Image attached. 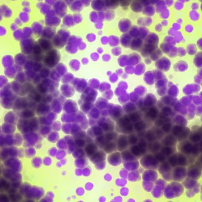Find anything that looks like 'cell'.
<instances>
[{"label": "cell", "mask_w": 202, "mask_h": 202, "mask_svg": "<svg viewBox=\"0 0 202 202\" xmlns=\"http://www.w3.org/2000/svg\"><path fill=\"white\" fill-rule=\"evenodd\" d=\"M155 66L156 69L163 72H166L171 68V61L167 56H162L161 58L155 61Z\"/></svg>", "instance_id": "1"}, {"label": "cell", "mask_w": 202, "mask_h": 202, "mask_svg": "<svg viewBox=\"0 0 202 202\" xmlns=\"http://www.w3.org/2000/svg\"><path fill=\"white\" fill-rule=\"evenodd\" d=\"M186 16L187 21L195 25H199L202 20V13L199 11L187 10Z\"/></svg>", "instance_id": "2"}, {"label": "cell", "mask_w": 202, "mask_h": 202, "mask_svg": "<svg viewBox=\"0 0 202 202\" xmlns=\"http://www.w3.org/2000/svg\"><path fill=\"white\" fill-rule=\"evenodd\" d=\"M158 47L159 45H154L144 43L143 47L140 51V55L142 57L144 58H149L153 52Z\"/></svg>", "instance_id": "3"}, {"label": "cell", "mask_w": 202, "mask_h": 202, "mask_svg": "<svg viewBox=\"0 0 202 202\" xmlns=\"http://www.w3.org/2000/svg\"><path fill=\"white\" fill-rule=\"evenodd\" d=\"M133 26V23L131 20L128 18L121 19L119 22V28L122 33H127Z\"/></svg>", "instance_id": "4"}, {"label": "cell", "mask_w": 202, "mask_h": 202, "mask_svg": "<svg viewBox=\"0 0 202 202\" xmlns=\"http://www.w3.org/2000/svg\"><path fill=\"white\" fill-rule=\"evenodd\" d=\"M196 29V25L186 20V22L183 26L182 31L185 36H190L195 34Z\"/></svg>", "instance_id": "5"}, {"label": "cell", "mask_w": 202, "mask_h": 202, "mask_svg": "<svg viewBox=\"0 0 202 202\" xmlns=\"http://www.w3.org/2000/svg\"><path fill=\"white\" fill-rule=\"evenodd\" d=\"M189 68V64L184 60H180L176 62L173 66V69L177 72H183L186 71Z\"/></svg>", "instance_id": "6"}, {"label": "cell", "mask_w": 202, "mask_h": 202, "mask_svg": "<svg viewBox=\"0 0 202 202\" xmlns=\"http://www.w3.org/2000/svg\"><path fill=\"white\" fill-rule=\"evenodd\" d=\"M142 61V56L140 53L133 52L128 56L127 65L135 66Z\"/></svg>", "instance_id": "7"}, {"label": "cell", "mask_w": 202, "mask_h": 202, "mask_svg": "<svg viewBox=\"0 0 202 202\" xmlns=\"http://www.w3.org/2000/svg\"><path fill=\"white\" fill-rule=\"evenodd\" d=\"M144 43L154 45H159L160 43V38L158 34L155 32H150L149 34L144 40Z\"/></svg>", "instance_id": "8"}, {"label": "cell", "mask_w": 202, "mask_h": 202, "mask_svg": "<svg viewBox=\"0 0 202 202\" xmlns=\"http://www.w3.org/2000/svg\"><path fill=\"white\" fill-rule=\"evenodd\" d=\"M144 44V40L140 37L133 38L129 48L135 51L140 52Z\"/></svg>", "instance_id": "9"}, {"label": "cell", "mask_w": 202, "mask_h": 202, "mask_svg": "<svg viewBox=\"0 0 202 202\" xmlns=\"http://www.w3.org/2000/svg\"><path fill=\"white\" fill-rule=\"evenodd\" d=\"M131 9L135 13H140L142 12L144 6L140 1H132L130 5Z\"/></svg>", "instance_id": "10"}, {"label": "cell", "mask_w": 202, "mask_h": 202, "mask_svg": "<svg viewBox=\"0 0 202 202\" xmlns=\"http://www.w3.org/2000/svg\"><path fill=\"white\" fill-rule=\"evenodd\" d=\"M159 113V109L157 107L151 108L146 112V118L149 119L151 121L155 120L157 119Z\"/></svg>", "instance_id": "11"}, {"label": "cell", "mask_w": 202, "mask_h": 202, "mask_svg": "<svg viewBox=\"0 0 202 202\" xmlns=\"http://www.w3.org/2000/svg\"><path fill=\"white\" fill-rule=\"evenodd\" d=\"M200 90L199 85L196 84H188L183 88V92L186 94H190L198 92Z\"/></svg>", "instance_id": "12"}, {"label": "cell", "mask_w": 202, "mask_h": 202, "mask_svg": "<svg viewBox=\"0 0 202 202\" xmlns=\"http://www.w3.org/2000/svg\"><path fill=\"white\" fill-rule=\"evenodd\" d=\"M172 9L175 12H183L185 11V10H186L187 5L181 2L179 0L174 1Z\"/></svg>", "instance_id": "13"}, {"label": "cell", "mask_w": 202, "mask_h": 202, "mask_svg": "<svg viewBox=\"0 0 202 202\" xmlns=\"http://www.w3.org/2000/svg\"><path fill=\"white\" fill-rule=\"evenodd\" d=\"M187 54L189 56H194L198 52V49L196 46V44L194 43H188L185 47Z\"/></svg>", "instance_id": "14"}, {"label": "cell", "mask_w": 202, "mask_h": 202, "mask_svg": "<svg viewBox=\"0 0 202 202\" xmlns=\"http://www.w3.org/2000/svg\"><path fill=\"white\" fill-rule=\"evenodd\" d=\"M143 102L144 106L147 108L148 106L149 107L154 106L156 103V100L154 95L151 94H149L146 95L144 100H143Z\"/></svg>", "instance_id": "15"}, {"label": "cell", "mask_w": 202, "mask_h": 202, "mask_svg": "<svg viewBox=\"0 0 202 202\" xmlns=\"http://www.w3.org/2000/svg\"><path fill=\"white\" fill-rule=\"evenodd\" d=\"M142 13L145 17H154L156 14L154 6L151 5L149 6L144 7Z\"/></svg>", "instance_id": "16"}, {"label": "cell", "mask_w": 202, "mask_h": 202, "mask_svg": "<svg viewBox=\"0 0 202 202\" xmlns=\"http://www.w3.org/2000/svg\"><path fill=\"white\" fill-rule=\"evenodd\" d=\"M143 79L146 84L147 85H153L154 83V81H155L154 75L153 74L152 71H151V70H149L144 74Z\"/></svg>", "instance_id": "17"}, {"label": "cell", "mask_w": 202, "mask_h": 202, "mask_svg": "<svg viewBox=\"0 0 202 202\" xmlns=\"http://www.w3.org/2000/svg\"><path fill=\"white\" fill-rule=\"evenodd\" d=\"M132 39L133 38L128 33H124L122 35L121 38L122 45L126 48L129 47Z\"/></svg>", "instance_id": "18"}, {"label": "cell", "mask_w": 202, "mask_h": 202, "mask_svg": "<svg viewBox=\"0 0 202 202\" xmlns=\"http://www.w3.org/2000/svg\"><path fill=\"white\" fill-rule=\"evenodd\" d=\"M174 38L176 43V44L180 45L181 44H185L186 43V36L183 34L182 31H178Z\"/></svg>", "instance_id": "19"}, {"label": "cell", "mask_w": 202, "mask_h": 202, "mask_svg": "<svg viewBox=\"0 0 202 202\" xmlns=\"http://www.w3.org/2000/svg\"><path fill=\"white\" fill-rule=\"evenodd\" d=\"M145 71H146V65L144 62H140L135 67L134 74L137 76L143 75Z\"/></svg>", "instance_id": "20"}, {"label": "cell", "mask_w": 202, "mask_h": 202, "mask_svg": "<svg viewBox=\"0 0 202 202\" xmlns=\"http://www.w3.org/2000/svg\"><path fill=\"white\" fill-rule=\"evenodd\" d=\"M193 63L197 68H202V51H198L194 56Z\"/></svg>", "instance_id": "21"}, {"label": "cell", "mask_w": 202, "mask_h": 202, "mask_svg": "<svg viewBox=\"0 0 202 202\" xmlns=\"http://www.w3.org/2000/svg\"><path fill=\"white\" fill-rule=\"evenodd\" d=\"M155 12L158 14H160L165 10L168 9L165 4V1H157L155 4L154 5Z\"/></svg>", "instance_id": "22"}, {"label": "cell", "mask_w": 202, "mask_h": 202, "mask_svg": "<svg viewBox=\"0 0 202 202\" xmlns=\"http://www.w3.org/2000/svg\"><path fill=\"white\" fill-rule=\"evenodd\" d=\"M174 46L172 45L171 44L165 43L164 42H162L160 44L159 46V49L161 50L163 54H168V53L170 51L171 49Z\"/></svg>", "instance_id": "23"}, {"label": "cell", "mask_w": 202, "mask_h": 202, "mask_svg": "<svg viewBox=\"0 0 202 202\" xmlns=\"http://www.w3.org/2000/svg\"><path fill=\"white\" fill-rule=\"evenodd\" d=\"M128 34L132 38L140 37V29L139 26L137 25H133L128 31Z\"/></svg>", "instance_id": "24"}, {"label": "cell", "mask_w": 202, "mask_h": 202, "mask_svg": "<svg viewBox=\"0 0 202 202\" xmlns=\"http://www.w3.org/2000/svg\"><path fill=\"white\" fill-rule=\"evenodd\" d=\"M162 56H163V53L161 50L159 49V47H158L153 52L152 54L150 56L149 58L152 60V61L155 62L160 58H161Z\"/></svg>", "instance_id": "25"}, {"label": "cell", "mask_w": 202, "mask_h": 202, "mask_svg": "<svg viewBox=\"0 0 202 202\" xmlns=\"http://www.w3.org/2000/svg\"><path fill=\"white\" fill-rule=\"evenodd\" d=\"M172 12L171 10L168 8L159 14V19L161 20H165V19L169 20V19H170L172 15Z\"/></svg>", "instance_id": "26"}, {"label": "cell", "mask_w": 202, "mask_h": 202, "mask_svg": "<svg viewBox=\"0 0 202 202\" xmlns=\"http://www.w3.org/2000/svg\"><path fill=\"white\" fill-rule=\"evenodd\" d=\"M174 148V147H163L160 149V151L165 157H170V156L174 153V152H176L173 151Z\"/></svg>", "instance_id": "27"}, {"label": "cell", "mask_w": 202, "mask_h": 202, "mask_svg": "<svg viewBox=\"0 0 202 202\" xmlns=\"http://www.w3.org/2000/svg\"><path fill=\"white\" fill-rule=\"evenodd\" d=\"M200 4L199 1H191L190 3L187 4V7L188 8V9L191 10H195L199 11Z\"/></svg>", "instance_id": "28"}, {"label": "cell", "mask_w": 202, "mask_h": 202, "mask_svg": "<svg viewBox=\"0 0 202 202\" xmlns=\"http://www.w3.org/2000/svg\"><path fill=\"white\" fill-rule=\"evenodd\" d=\"M168 94L171 96L176 97L179 94V90L176 85L172 84L170 85V87L169 88Z\"/></svg>", "instance_id": "29"}, {"label": "cell", "mask_w": 202, "mask_h": 202, "mask_svg": "<svg viewBox=\"0 0 202 202\" xmlns=\"http://www.w3.org/2000/svg\"><path fill=\"white\" fill-rule=\"evenodd\" d=\"M140 29V37L144 40L150 33L149 28L146 27H139Z\"/></svg>", "instance_id": "30"}, {"label": "cell", "mask_w": 202, "mask_h": 202, "mask_svg": "<svg viewBox=\"0 0 202 202\" xmlns=\"http://www.w3.org/2000/svg\"><path fill=\"white\" fill-rule=\"evenodd\" d=\"M152 72L155 81H159L162 79L165 78V75L164 74V72H163L160 70L155 69L153 70Z\"/></svg>", "instance_id": "31"}, {"label": "cell", "mask_w": 202, "mask_h": 202, "mask_svg": "<svg viewBox=\"0 0 202 202\" xmlns=\"http://www.w3.org/2000/svg\"><path fill=\"white\" fill-rule=\"evenodd\" d=\"M153 28L154 32H155L156 34H161L163 31H164V28L162 27L160 22H155L154 24L153 25Z\"/></svg>", "instance_id": "32"}, {"label": "cell", "mask_w": 202, "mask_h": 202, "mask_svg": "<svg viewBox=\"0 0 202 202\" xmlns=\"http://www.w3.org/2000/svg\"><path fill=\"white\" fill-rule=\"evenodd\" d=\"M174 98L172 97V96H163L161 99V100L163 101L162 102L164 103L165 104H166L167 105H170V106H174L176 104V102H174Z\"/></svg>", "instance_id": "33"}, {"label": "cell", "mask_w": 202, "mask_h": 202, "mask_svg": "<svg viewBox=\"0 0 202 202\" xmlns=\"http://www.w3.org/2000/svg\"><path fill=\"white\" fill-rule=\"evenodd\" d=\"M154 20L152 17H145L144 18V27L149 28L153 25Z\"/></svg>", "instance_id": "34"}, {"label": "cell", "mask_w": 202, "mask_h": 202, "mask_svg": "<svg viewBox=\"0 0 202 202\" xmlns=\"http://www.w3.org/2000/svg\"><path fill=\"white\" fill-rule=\"evenodd\" d=\"M178 56L180 58H183L187 56L186 51L185 47L183 45H180L177 47Z\"/></svg>", "instance_id": "35"}, {"label": "cell", "mask_w": 202, "mask_h": 202, "mask_svg": "<svg viewBox=\"0 0 202 202\" xmlns=\"http://www.w3.org/2000/svg\"><path fill=\"white\" fill-rule=\"evenodd\" d=\"M161 112L165 117H168L169 115H172V113L173 112V110H172V109H171V107H170L169 106H163V108L162 109Z\"/></svg>", "instance_id": "36"}, {"label": "cell", "mask_w": 202, "mask_h": 202, "mask_svg": "<svg viewBox=\"0 0 202 202\" xmlns=\"http://www.w3.org/2000/svg\"><path fill=\"white\" fill-rule=\"evenodd\" d=\"M162 42H164L165 43L171 44L173 46H176V45H177L174 37H172V36H169V35H165V37H163Z\"/></svg>", "instance_id": "37"}, {"label": "cell", "mask_w": 202, "mask_h": 202, "mask_svg": "<svg viewBox=\"0 0 202 202\" xmlns=\"http://www.w3.org/2000/svg\"><path fill=\"white\" fill-rule=\"evenodd\" d=\"M167 82H168V81L166 78L159 80V81H157V82L156 83V87L157 88L160 89V88L166 87Z\"/></svg>", "instance_id": "38"}, {"label": "cell", "mask_w": 202, "mask_h": 202, "mask_svg": "<svg viewBox=\"0 0 202 202\" xmlns=\"http://www.w3.org/2000/svg\"><path fill=\"white\" fill-rule=\"evenodd\" d=\"M167 56L169 58H177L178 56L177 47L174 46V47H173L171 49L170 51L168 53Z\"/></svg>", "instance_id": "39"}, {"label": "cell", "mask_w": 202, "mask_h": 202, "mask_svg": "<svg viewBox=\"0 0 202 202\" xmlns=\"http://www.w3.org/2000/svg\"><path fill=\"white\" fill-rule=\"evenodd\" d=\"M141 113L140 112H134L133 113H131V117L130 119L132 121H137L140 120L141 119Z\"/></svg>", "instance_id": "40"}, {"label": "cell", "mask_w": 202, "mask_h": 202, "mask_svg": "<svg viewBox=\"0 0 202 202\" xmlns=\"http://www.w3.org/2000/svg\"><path fill=\"white\" fill-rule=\"evenodd\" d=\"M170 27H171V28H173L174 30L177 31H181L182 28H183V26L179 25V24H178L174 21L171 22V23H170Z\"/></svg>", "instance_id": "41"}, {"label": "cell", "mask_w": 202, "mask_h": 202, "mask_svg": "<svg viewBox=\"0 0 202 202\" xmlns=\"http://www.w3.org/2000/svg\"><path fill=\"white\" fill-rule=\"evenodd\" d=\"M135 91H136V93L140 95V96H143L146 92L145 87H144L143 86H140L136 87Z\"/></svg>", "instance_id": "42"}, {"label": "cell", "mask_w": 202, "mask_h": 202, "mask_svg": "<svg viewBox=\"0 0 202 202\" xmlns=\"http://www.w3.org/2000/svg\"><path fill=\"white\" fill-rule=\"evenodd\" d=\"M193 99L192 96H184L183 99H181V102L183 103L184 106H188L191 103V100Z\"/></svg>", "instance_id": "43"}, {"label": "cell", "mask_w": 202, "mask_h": 202, "mask_svg": "<svg viewBox=\"0 0 202 202\" xmlns=\"http://www.w3.org/2000/svg\"><path fill=\"white\" fill-rule=\"evenodd\" d=\"M128 56L123 55L119 58V65L121 67H124L127 65V63Z\"/></svg>", "instance_id": "44"}, {"label": "cell", "mask_w": 202, "mask_h": 202, "mask_svg": "<svg viewBox=\"0 0 202 202\" xmlns=\"http://www.w3.org/2000/svg\"><path fill=\"white\" fill-rule=\"evenodd\" d=\"M124 70L128 74L132 75V74H134L135 67L132 65H126L125 67V69H124Z\"/></svg>", "instance_id": "45"}, {"label": "cell", "mask_w": 202, "mask_h": 202, "mask_svg": "<svg viewBox=\"0 0 202 202\" xmlns=\"http://www.w3.org/2000/svg\"><path fill=\"white\" fill-rule=\"evenodd\" d=\"M160 22L161 24L162 27H163L164 29H165V28L167 29L170 26V22L169 21V20H166V19L161 20V21Z\"/></svg>", "instance_id": "46"}, {"label": "cell", "mask_w": 202, "mask_h": 202, "mask_svg": "<svg viewBox=\"0 0 202 202\" xmlns=\"http://www.w3.org/2000/svg\"><path fill=\"white\" fill-rule=\"evenodd\" d=\"M177 31H176L172 28H171V27H169V28L167 29V35L170 36L172 37H174L175 35L176 34Z\"/></svg>", "instance_id": "47"}, {"label": "cell", "mask_w": 202, "mask_h": 202, "mask_svg": "<svg viewBox=\"0 0 202 202\" xmlns=\"http://www.w3.org/2000/svg\"><path fill=\"white\" fill-rule=\"evenodd\" d=\"M174 21L176 22L178 24H179V25L183 26L185 22H186V19H184L183 17L181 16H178L176 19H174Z\"/></svg>", "instance_id": "48"}, {"label": "cell", "mask_w": 202, "mask_h": 202, "mask_svg": "<svg viewBox=\"0 0 202 202\" xmlns=\"http://www.w3.org/2000/svg\"><path fill=\"white\" fill-rule=\"evenodd\" d=\"M144 16H140L136 19V25L139 27H144Z\"/></svg>", "instance_id": "49"}, {"label": "cell", "mask_w": 202, "mask_h": 202, "mask_svg": "<svg viewBox=\"0 0 202 202\" xmlns=\"http://www.w3.org/2000/svg\"><path fill=\"white\" fill-rule=\"evenodd\" d=\"M132 1H119L120 5L123 8H128L131 5Z\"/></svg>", "instance_id": "50"}, {"label": "cell", "mask_w": 202, "mask_h": 202, "mask_svg": "<svg viewBox=\"0 0 202 202\" xmlns=\"http://www.w3.org/2000/svg\"><path fill=\"white\" fill-rule=\"evenodd\" d=\"M196 45L197 47V49H199L200 51H202V38L201 36L198 38L197 40L196 41Z\"/></svg>", "instance_id": "51"}, {"label": "cell", "mask_w": 202, "mask_h": 202, "mask_svg": "<svg viewBox=\"0 0 202 202\" xmlns=\"http://www.w3.org/2000/svg\"><path fill=\"white\" fill-rule=\"evenodd\" d=\"M174 1H172V0H168V1H165V4L166 5L167 7L168 8V9H171V8H172V6L174 5Z\"/></svg>", "instance_id": "52"}, {"label": "cell", "mask_w": 202, "mask_h": 202, "mask_svg": "<svg viewBox=\"0 0 202 202\" xmlns=\"http://www.w3.org/2000/svg\"><path fill=\"white\" fill-rule=\"evenodd\" d=\"M194 81L196 82V83L199 84V85H201L202 83V76L199 75V74H196L194 76Z\"/></svg>", "instance_id": "53"}, {"label": "cell", "mask_w": 202, "mask_h": 202, "mask_svg": "<svg viewBox=\"0 0 202 202\" xmlns=\"http://www.w3.org/2000/svg\"><path fill=\"white\" fill-rule=\"evenodd\" d=\"M165 123V122L163 120L161 119H158L155 122V124L156 127H160L162 125H163Z\"/></svg>", "instance_id": "54"}, {"label": "cell", "mask_w": 202, "mask_h": 202, "mask_svg": "<svg viewBox=\"0 0 202 202\" xmlns=\"http://www.w3.org/2000/svg\"><path fill=\"white\" fill-rule=\"evenodd\" d=\"M131 102H137V100H138V95L135 92H132V93L131 94Z\"/></svg>", "instance_id": "55"}, {"label": "cell", "mask_w": 202, "mask_h": 202, "mask_svg": "<svg viewBox=\"0 0 202 202\" xmlns=\"http://www.w3.org/2000/svg\"><path fill=\"white\" fill-rule=\"evenodd\" d=\"M193 102L194 103L196 104V105H199L200 103H201V97L199 96H197V95H195L193 97Z\"/></svg>", "instance_id": "56"}, {"label": "cell", "mask_w": 202, "mask_h": 202, "mask_svg": "<svg viewBox=\"0 0 202 202\" xmlns=\"http://www.w3.org/2000/svg\"><path fill=\"white\" fill-rule=\"evenodd\" d=\"M146 131H140L139 132H138L137 133V137H140V138L144 137L145 135V134H146Z\"/></svg>", "instance_id": "57"}, {"label": "cell", "mask_w": 202, "mask_h": 202, "mask_svg": "<svg viewBox=\"0 0 202 202\" xmlns=\"http://www.w3.org/2000/svg\"><path fill=\"white\" fill-rule=\"evenodd\" d=\"M140 2L144 6V8L151 5L150 1H140Z\"/></svg>", "instance_id": "58"}, {"label": "cell", "mask_w": 202, "mask_h": 202, "mask_svg": "<svg viewBox=\"0 0 202 202\" xmlns=\"http://www.w3.org/2000/svg\"><path fill=\"white\" fill-rule=\"evenodd\" d=\"M144 63L146 65H149L152 63V60L151 59L149 58H145L144 60Z\"/></svg>", "instance_id": "59"}, {"label": "cell", "mask_w": 202, "mask_h": 202, "mask_svg": "<svg viewBox=\"0 0 202 202\" xmlns=\"http://www.w3.org/2000/svg\"><path fill=\"white\" fill-rule=\"evenodd\" d=\"M197 74L202 76V68H199L197 70Z\"/></svg>", "instance_id": "60"}]
</instances>
